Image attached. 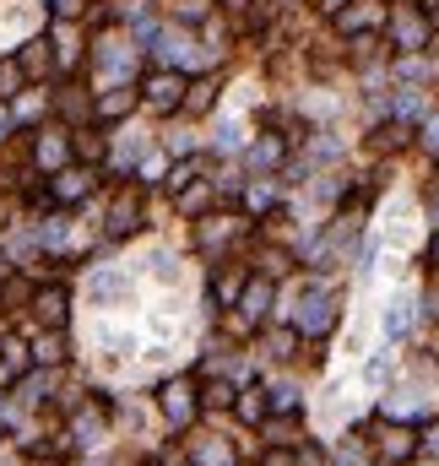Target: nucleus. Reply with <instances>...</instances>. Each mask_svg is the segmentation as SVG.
<instances>
[{"label":"nucleus","mask_w":439,"mask_h":466,"mask_svg":"<svg viewBox=\"0 0 439 466\" xmlns=\"http://www.w3.org/2000/svg\"><path fill=\"white\" fill-rule=\"evenodd\" d=\"M337 315H342V293L337 288H310L304 293V309H299V331L320 337V331L337 326Z\"/></svg>","instance_id":"f257e3e1"},{"label":"nucleus","mask_w":439,"mask_h":466,"mask_svg":"<svg viewBox=\"0 0 439 466\" xmlns=\"http://www.w3.org/2000/svg\"><path fill=\"white\" fill-rule=\"evenodd\" d=\"M141 92H147V103H152L157 114H174V109H185V76H179V71H152Z\"/></svg>","instance_id":"f03ea898"},{"label":"nucleus","mask_w":439,"mask_h":466,"mask_svg":"<svg viewBox=\"0 0 439 466\" xmlns=\"http://www.w3.org/2000/svg\"><path fill=\"white\" fill-rule=\"evenodd\" d=\"M141 228V190L125 185L114 201H109V239H130Z\"/></svg>","instance_id":"7ed1b4c3"},{"label":"nucleus","mask_w":439,"mask_h":466,"mask_svg":"<svg viewBox=\"0 0 439 466\" xmlns=\"http://www.w3.org/2000/svg\"><path fill=\"white\" fill-rule=\"evenodd\" d=\"M418 451V434L402 429V423H380V466H402Z\"/></svg>","instance_id":"20e7f679"},{"label":"nucleus","mask_w":439,"mask_h":466,"mask_svg":"<svg viewBox=\"0 0 439 466\" xmlns=\"http://www.w3.org/2000/svg\"><path fill=\"white\" fill-rule=\"evenodd\" d=\"M33 157H38V168L60 174V168L71 163V136H65V130H38V141H33Z\"/></svg>","instance_id":"39448f33"},{"label":"nucleus","mask_w":439,"mask_h":466,"mask_svg":"<svg viewBox=\"0 0 439 466\" xmlns=\"http://www.w3.org/2000/svg\"><path fill=\"white\" fill-rule=\"evenodd\" d=\"M157 396H163V418L168 423H190L196 418V385L190 380H168Z\"/></svg>","instance_id":"423d86ee"},{"label":"nucleus","mask_w":439,"mask_h":466,"mask_svg":"<svg viewBox=\"0 0 439 466\" xmlns=\"http://www.w3.org/2000/svg\"><path fill=\"white\" fill-rule=\"evenodd\" d=\"M386 22V5L380 0H348L342 11H337V27L342 33H369V27H380Z\"/></svg>","instance_id":"0eeeda50"},{"label":"nucleus","mask_w":439,"mask_h":466,"mask_svg":"<svg viewBox=\"0 0 439 466\" xmlns=\"http://www.w3.org/2000/svg\"><path fill=\"white\" fill-rule=\"evenodd\" d=\"M266 304H272V282H266V277L244 282V293H239V326H244V331L261 326V320H266Z\"/></svg>","instance_id":"6e6552de"},{"label":"nucleus","mask_w":439,"mask_h":466,"mask_svg":"<svg viewBox=\"0 0 439 466\" xmlns=\"http://www.w3.org/2000/svg\"><path fill=\"white\" fill-rule=\"evenodd\" d=\"M33 315H38L49 331H60V326H65V315H71L65 288H38V293H33Z\"/></svg>","instance_id":"1a4fd4ad"},{"label":"nucleus","mask_w":439,"mask_h":466,"mask_svg":"<svg viewBox=\"0 0 439 466\" xmlns=\"http://www.w3.org/2000/svg\"><path fill=\"white\" fill-rule=\"evenodd\" d=\"M429 38V16L424 11H396V49H424Z\"/></svg>","instance_id":"9d476101"},{"label":"nucleus","mask_w":439,"mask_h":466,"mask_svg":"<svg viewBox=\"0 0 439 466\" xmlns=\"http://www.w3.org/2000/svg\"><path fill=\"white\" fill-rule=\"evenodd\" d=\"M87 190H92V174H87V168H71V163H65V168L54 174V201H81Z\"/></svg>","instance_id":"9b49d317"},{"label":"nucleus","mask_w":439,"mask_h":466,"mask_svg":"<svg viewBox=\"0 0 439 466\" xmlns=\"http://www.w3.org/2000/svg\"><path fill=\"white\" fill-rule=\"evenodd\" d=\"M234 233H239V217H206V223L196 228V244H201V250H223Z\"/></svg>","instance_id":"f8f14e48"},{"label":"nucleus","mask_w":439,"mask_h":466,"mask_svg":"<svg viewBox=\"0 0 439 466\" xmlns=\"http://www.w3.org/2000/svg\"><path fill=\"white\" fill-rule=\"evenodd\" d=\"M16 60H22V71H27V76H49V71H54V49H49V38L22 43V54H16Z\"/></svg>","instance_id":"ddd939ff"},{"label":"nucleus","mask_w":439,"mask_h":466,"mask_svg":"<svg viewBox=\"0 0 439 466\" xmlns=\"http://www.w3.org/2000/svg\"><path fill=\"white\" fill-rule=\"evenodd\" d=\"M130 109H136V92H130V87H114V92H103V98L92 103L98 119H125Z\"/></svg>","instance_id":"4468645a"},{"label":"nucleus","mask_w":439,"mask_h":466,"mask_svg":"<svg viewBox=\"0 0 439 466\" xmlns=\"http://www.w3.org/2000/svg\"><path fill=\"white\" fill-rule=\"evenodd\" d=\"M49 49H54V65H60V71H71V65L81 60V38H76L71 27H54V38H49Z\"/></svg>","instance_id":"2eb2a0df"},{"label":"nucleus","mask_w":439,"mask_h":466,"mask_svg":"<svg viewBox=\"0 0 439 466\" xmlns=\"http://www.w3.org/2000/svg\"><path fill=\"white\" fill-rule=\"evenodd\" d=\"M407 331H413V299L402 293V299H391V309H386V337H391V342H402Z\"/></svg>","instance_id":"dca6fc26"},{"label":"nucleus","mask_w":439,"mask_h":466,"mask_svg":"<svg viewBox=\"0 0 439 466\" xmlns=\"http://www.w3.org/2000/svg\"><path fill=\"white\" fill-rule=\"evenodd\" d=\"M125 288H130V282H125V271H98V277H92V299H98V304L125 299Z\"/></svg>","instance_id":"f3484780"},{"label":"nucleus","mask_w":439,"mask_h":466,"mask_svg":"<svg viewBox=\"0 0 439 466\" xmlns=\"http://www.w3.org/2000/svg\"><path fill=\"white\" fill-rule=\"evenodd\" d=\"M22 81H27V71H22V60H0V103H11V98H22Z\"/></svg>","instance_id":"a211bd4d"},{"label":"nucleus","mask_w":439,"mask_h":466,"mask_svg":"<svg viewBox=\"0 0 439 466\" xmlns=\"http://www.w3.org/2000/svg\"><path fill=\"white\" fill-rule=\"evenodd\" d=\"M369 147H380V152H402V147H407V125H402V119L380 125V130L369 136Z\"/></svg>","instance_id":"6ab92c4d"},{"label":"nucleus","mask_w":439,"mask_h":466,"mask_svg":"<svg viewBox=\"0 0 439 466\" xmlns=\"http://www.w3.org/2000/svg\"><path fill=\"white\" fill-rule=\"evenodd\" d=\"M196 466H234V451L223 440H196Z\"/></svg>","instance_id":"aec40b11"},{"label":"nucleus","mask_w":439,"mask_h":466,"mask_svg":"<svg viewBox=\"0 0 439 466\" xmlns=\"http://www.w3.org/2000/svg\"><path fill=\"white\" fill-rule=\"evenodd\" d=\"M217 103V81H196V87H185V109H196V114H206Z\"/></svg>","instance_id":"412c9836"},{"label":"nucleus","mask_w":439,"mask_h":466,"mask_svg":"<svg viewBox=\"0 0 439 466\" xmlns=\"http://www.w3.org/2000/svg\"><path fill=\"white\" fill-rule=\"evenodd\" d=\"M234 407H239V418H244V423H261V418L272 413V402H261V391H244Z\"/></svg>","instance_id":"4be33fe9"},{"label":"nucleus","mask_w":439,"mask_h":466,"mask_svg":"<svg viewBox=\"0 0 439 466\" xmlns=\"http://www.w3.org/2000/svg\"><path fill=\"white\" fill-rule=\"evenodd\" d=\"M60 358H65V342H60V337H43V342L33 347V364H43V369L60 364Z\"/></svg>","instance_id":"5701e85b"},{"label":"nucleus","mask_w":439,"mask_h":466,"mask_svg":"<svg viewBox=\"0 0 439 466\" xmlns=\"http://www.w3.org/2000/svg\"><path fill=\"white\" fill-rule=\"evenodd\" d=\"M0 353H5V375H27V364H33V353H27L22 342H5Z\"/></svg>","instance_id":"b1692460"},{"label":"nucleus","mask_w":439,"mask_h":466,"mask_svg":"<svg viewBox=\"0 0 439 466\" xmlns=\"http://www.w3.org/2000/svg\"><path fill=\"white\" fill-rule=\"evenodd\" d=\"M272 16H277V0H250V16H244V27H250V33H261Z\"/></svg>","instance_id":"393cba45"},{"label":"nucleus","mask_w":439,"mask_h":466,"mask_svg":"<svg viewBox=\"0 0 439 466\" xmlns=\"http://www.w3.org/2000/svg\"><path fill=\"white\" fill-rule=\"evenodd\" d=\"M266 396H272V413H293V407H299V391H293V385H272Z\"/></svg>","instance_id":"a878e982"},{"label":"nucleus","mask_w":439,"mask_h":466,"mask_svg":"<svg viewBox=\"0 0 439 466\" xmlns=\"http://www.w3.org/2000/svg\"><path fill=\"white\" fill-rule=\"evenodd\" d=\"M76 434H81V445H92L103 434V418L98 413H76Z\"/></svg>","instance_id":"bb28decb"},{"label":"nucleus","mask_w":439,"mask_h":466,"mask_svg":"<svg viewBox=\"0 0 439 466\" xmlns=\"http://www.w3.org/2000/svg\"><path fill=\"white\" fill-rule=\"evenodd\" d=\"M98 60H103V65H109V71H114V76H125V71H130V54H125V49H119V43H109V49H103V54H98Z\"/></svg>","instance_id":"cd10ccee"},{"label":"nucleus","mask_w":439,"mask_h":466,"mask_svg":"<svg viewBox=\"0 0 439 466\" xmlns=\"http://www.w3.org/2000/svg\"><path fill=\"white\" fill-rule=\"evenodd\" d=\"M266 347H272V358H293L299 337H293V331H272V342H266Z\"/></svg>","instance_id":"c85d7f7f"},{"label":"nucleus","mask_w":439,"mask_h":466,"mask_svg":"<svg viewBox=\"0 0 439 466\" xmlns=\"http://www.w3.org/2000/svg\"><path fill=\"white\" fill-rule=\"evenodd\" d=\"M60 114H76V119L87 114V98H81V87H71V92L60 98Z\"/></svg>","instance_id":"c756f323"},{"label":"nucleus","mask_w":439,"mask_h":466,"mask_svg":"<svg viewBox=\"0 0 439 466\" xmlns=\"http://www.w3.org/2000/svg\"><path fill=\"white\" fill-rule=\"evenodd\" d=\"M277 157H282V141H261V147L250 152V163H261V168H266V163H277Z\"/></svg>","instance_id":"7c9ffc66"},{"label":"nucleus","mask_w":439,"mask_h":466,"mask_svg":"<svg viewBox=\"0 0 439 466\" xmlns=\"http://www.w3.org/2000/svg\"><path fill=\"white\" fill-rule=\"evenodd\" d=\"M206 407H234V385H206Z\"/></svg>","instance_id":"2f4dec72"},{"label":"nucleus","mask_w":439,"mask_h":466,"mask_svg":"<svg viewBox=\"0 0 439 466\" xmlns=\"http://www.w3.org/2000/svg\"><path fill=\"white\" fill-rule=\"evenodd\" d=\"M76 152H81V157H103V141H98L92 130H81V136H76Z\"/></svg>","instance_id":"473e14b6"},{"label":"nucleus","mask_w":439,"mask_h":466,"mask_svg":"<svg viewBox=\"0 0 439 466\" xmlns=\"http://www.w3.org/2000/svg\"><path fill=\"white\" fill-rule=\"evenodd\" d=\"M190 179H196V163H179V168H174V179H168V190H174V195H179V190H185V185H190Z\"/></svg>","instance_id":"72a5a7b5"},{"label":"nucleus","mask_w":439,"mask_h":466,"mask_svg":"<svg viewBox=\"0 0 439 466\" xmlns=\"http://www.w3.org/2000/svg\"><path fill=\"white\" fill-rule=\"evenodd\" d=\"M201 16H206V0H185L179 5V22H201Z\"/></svg>","instance_id":"f704fd0d"},{"label":"nucleus","mask_w":439,"mask_h":466,"mask_svg":"<svg viewBox=\"0 0 439 466\" xmlns=\"http://www.w3.org/2000/svg\"><path fill=\"white\" fill-rule=\"evenodd\" d=\"M418 445H424L429 456H439V423H429V429H424V440H418Z\"/></svg>","instance_id":"c9c22d12"},{"label":"nucleus","mask_w":439,"mask_h":466,"mask_svg":"<svg viewBox=\"0 0 439 466\" xmlns=\"http://www.w3.org/2000/svg\"><path fill=\"white\" fill-rule=\"evenodd\" d=\"M49 11H54V16H76V11H81V0H49Z\"/></svg>","instance_id":"e433bc0d"},{"label":"nucleus","mask_w":439,"mask_h":466,"mask_svg":"<svg viewBox=\"0 0 439 466\" xmlns=\"http://www.w3.org/2000/svg\"><path fill=\"white\" fill-rule=\"evenodd\" d=\"M266 466H293V456H288V451H272V456H266Z\"/></svg>","instance_id":"4c0bfd02"},{"label":"nucleus","mask_w":439,"mask_h":466,"mask_svg":"<svg viewBox=\"0 0 439 466\" xmlns=\"http://www.w3.org/2000/svg\"><path fill=\"white\" fill-rule=\"evenodd\" d=\"M5 136H11V109L0 103V141H5Z\"/></svg>","instance_id":"58836bf2"},{"label":"nucleus","mask_w":439,"mask_h":466,"mask_svg":"<svg viewBox=\"0 0 439 466\" xmlns=\"http://www.w3.org/2000/svg\"><path fill=\"white\" fill-rule=\"evenodd\" d=\"M424 141H429V147L439 152V119H429V136H424Z\"/></svg>","instance_id":"ea45409f"},{"label":"nucleus","mask_w":439,"mask_h":466,"mask_svg":"<svg viewBox=\"0 0 439 466\" xmlns=\"http://www.w3.org/2000/svg\"><path fill=\"white\" fill-rule=\"evenodd\" d=\"M342 5H348V0H320V11H331V16H337Z\"/></svg>","instance_id":"a19ab883"},{"label":"nucleus","mask_w":439,"mask_h":466,"mask_svg":"<svg viewBox=\"0 0 439 466\" xmlns=\"http://www.w3.org/2000/svg\"><path fill=\"white\" fill-rule=\"evenodd\" d=\"M337 466H364L358 456H337Z\"/></svg>","instance_id":"79ce46f5"},{"label":"nucleus","mask_w":439,"mask_h":466,"mask_svg":"<svg viewBox=\"0 0 439 466\" xmlns=\"http://www.w3.org/2000/svg\"><path fill=\"white\" fill-rule=\"evenodd\" d=\"M429 261H434V266H439V233H434V244H429Z\"/></svg>","instance_id":"37998d69"}]
</instances>
